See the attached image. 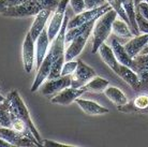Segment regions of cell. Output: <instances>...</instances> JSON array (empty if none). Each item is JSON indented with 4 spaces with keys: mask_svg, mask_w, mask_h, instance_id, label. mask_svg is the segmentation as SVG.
I'll list each match as a JSON object with an SVG mask.
<instances>
[{
    "mask_svg": "<svg viewBox=\"0 0 148 147\" xmlns=\"http://www.w3.org/2000/svg\"><path fill=\"white\" fill-rule=\"evenodd\" d=\"M69 15L66 12L64 19H63L62 26L60 28L58 34L52 41L51 47L47 51L41 66L38 69V74L34 81V84L31 86V92L37 91L40 88V86L44 83L45 80H47L52 65L55 63L57 59L64 56V45H66V32L68 29V23H69Z\"/></svg>",
    "mask_w": 148,
    "mask_h": 147,
    "instance_id": "obj_1",
    "label": "cell"
},
{
    "mask_svg": "<svg viewBox=\"0 0 148 147\" xmlns=\"http://www.w3.org/2000/svg\"><path fill=\"white\" fill-rule=\"evenodd\" d=\"M5 101L8 103V106H9V110L11 112L12 117L18 118L22 122H24L28 126V128L30 129V131L34 133V135L36 136V139L38 140V142L43 146V140L41 137L40 133L38 132L37 128L34 127V122L31 120L29 115V112L27 110L26 105L24 101L22 100L21 96L17 90H13L11 91L5 98Z\"/></svg>",
    "mask_w": 148,
    "mask_h": 147,
    "instance_id": "obj_2",
    "label": "cell"
},
{
    "mask_svg": "<svg viewBox=\"0 0 148 147\" xmlns=\"http://www.w3.org/2000/svg\"><path fill=\"white\" fill-rule=\"evenodd\" d=\"M118 15L116 13L114 9H111L106 11L105 13L99 16L97 19L95 25L92 28V34H93V42H92V54L97 53L100 45L105 42V40L110 37L112 33V25L116 17Z\"/></svg>",
    "mask_w": 148,
    "mask_h": 147,
    "instance_id": "obj_3",
    "label": "cell"
},
{
    "mask_svg": "<svg viewBox=\"0 0 148 147\" xmlns=\"http://www.w3.org/2000/svg\"><path fill=\"white\" fill-rule=\"evenodd\" d=\"M44 9H49L53 12L55 9L52 8L49 4L41 2L39 0H28L26 2L14 5V7H9L7 11L4 12L3 15L8 17H26V16H34L37 15L39 12H41Z\"/></svg>",
    "mask_w": 148,
    "mask_h": 147,
    "instance_id": "obj_4",
    "label": "cell"
},
{
    "mask_svg": "<svg viewBox=\"0 0 148 147\" xmlns=\"http://www.w3.org/2000/svg\"><path fill=\"white\" fill-rule=\"evenodd\" d=\"M0 137L5 140L11 144L12 146H21V147H41L38 141L30 139L29 136L25 135L24 133L18 132L12 128H4L0 127Z\"/></svg>",
    "mask_w": 148,
    "mask_h": 147,
    "instance_id": "obj_5",
    "label": "cell"
},
{
    "mask_svg": "<svg viewBox=\"0 0 148 147\" xmlns=\"http://www.w3.org/2000/svg\"><path fill=\"white\" fill-rule=\"evenodd\" d=\"M95 23L91 24V25H89L83 32H81L79 34H77L76 37L73 38V39L71 40L69 47L64 52V60H66V61L72 60V59H74L75 57H77L82 53L83 48L85 47L86 42L88 40L90 33L92 32V28H93Z\"/></svg>",
    "mask_w": 148,
    "mask_h": 147,
    "instance_id": "obj_6",
    "label": "cell"
},
{
    "mask_svg": "<svg viewBox=\"0 0 148 147\" xmlns=\"http://www.w3.org/2000/svg\"><path fill=\"white\" fill-rule=\"evenodd\" d=\"M96 75V71L79 59L77 60V67H76L75 71L71 74V87L82 88Z\"/></svg>",
    "mask_w": 148,
    "mask_h": 147,
    "instance_id": "obj_7",
    "label": "cell"
},
{
    "mask_svg": "<svg viewBox=\"0 0 148 147\" xmlns=\"http://www.w3.org/2000/svg\"><path fill=\"white\" fill-rule=\"evenodd\" d=\"M68 3H69V0H60L57 8L54 11L51 22L48 24V27L46 28L48 39L51 42L56 38V36L58 34L60 28H61V26H62L63 19H64V15L67 12Z\"/></svg>",
    "mask_w": 148,
    "mask_h": 147,
    "instance_id": "obj_8",
    "label": "cell"
},
{
    "mask_svg": "<svg viewBox=\"0 0 148 147\" xmlns=\"http://www.w3.org/2000/svg\"><path fill=\"white\" fill-rule=\"evenodd\" d=\"M112 7L108 3H105L102 7L96 8V9H91V10H85L84 12H82L79 14H76V16H74L73 19H69L68 23V29L71 28H75L81 25H84L86 23L90 22L92 19H97L99 16L105 13L106 11L111 10Z\"/></svg>",
    "mask_w": 148,
    "mask_h": 147,
    "instance_id": "obj_9",
    "label": "cell"
},
{
    "mask_svg": "<svg viewBox=\"0 0 148 147\" xmlns=\"http://www.w3.org/2000/svg\"><path fill=\"white\" fill-rule=\"evenodd\" d=\"M131 68L137 73L140 77V92H148V54L137 55L133 58Z\"/></svg>",
    "mask_w": 148,
    "mask_h": 147,
    "instance_id": "obj_10",
    "label": "cell"
},
{
    "mask_svg": "<svg viewBox=\"0 0 148 147\" xmlns=\"http://www.w3.org/2000/svg\"><path fill=\"white\" fill-rule=\"evenodd\" d=\"M117 110L122 113L148 114V92H140V95L131 101H128L123 105L117 106Z\"/></svg>",
    "mask_w": 148,
    "mask_h": 147,
    "instance_id": "obj_11",
    "label": "cell"
},
{
    "mask_svg": "<svg viewBox=\"0 0 148 147\" xmlns=\"http://www.w3.org/2000/svg\"><path fill=\"white\" fill-rule=\"evenodd\" d=\"M36 41L32 39L31 34L28 33L25 37L24 43H23V63H24V68L27 73L31 72L32 68H34V59H36Z\"/></svg>",
    "mask_w": 148,
    "mask_h": 147,
    "instance_id": "obj_12",
    "label": "cell"
},
{
    "mask_svg": "<svg viewBox=\"0 0 148 147\" xmlns=\"http://www.w3.org/2000/svg\"><path fill=\"white\" fill-rule=\"evenodd\" d=\"M86 92V89L84 87L82 88H73V87H67V88L62 89L61 91L56 93L53 97L51 102L55 103V104H60V105H69L75 100L79 98L82 95H84Z\"/></svg>",
    "mask_w": 148,
    "mask_h": 147,
    "instance_id": "obj_13",
    "label": "cell"
},
{
    "mask_svg": "<svg viewBox=\"0 0 148 147\" xmlns=\"http://www.w3.org/2000/svg\"><path fill=\"white\" fill-rule=\"evenodd\" d=\"M71 86V75H64V76H60L57 78H53V80H48L47 82H45L41 92L44 96H52V95H56L59 91H61L62 89L70 87Z\"/></svg>",
    "mask_w": 148,
    "mask_h": 147,
    "instance_id": "obj_14",
    "label": "cell"
},
{
    "mask_svg": "<svg viewBox=\"0 0 148 147\" xmlns=\"http://www.w3.org/2000/svg\"><path fill=\"white\" fill-rule=\"evenodd\" d=\"M148 43V33H143V34H138L135 37H132L128 39L126 43L123 44L125 48H126L127 53L129 54L131 58L136 57L137 55H140V53L143 51V48L146 46Z\"/></svg>",
    "mask_w": 148,
    "mask_h": 147,
    "instance_id": "obj_15",
    "label": "cell"
},
{
    "mask_svg": "<svg viewBox=\"0 0 148 147\" xmlns=\"http://www.w3.org/2000/svg\"><path fill=\"white\" fill-rule=\"evenodd\" d=\"M116 74H118L123 81L127 82L134 91L138 92L140 83H141L140 82V77H138L137 73L131 67L125 66V65H119L118 70L116 71Z\"/></svg>",
    "mask_w": 148,
    "mask_h": 147,
    "instance_id": "obj_16",
    "label": "cell"
},
{
    "mask_svg": "<svg viewBox=\"0 0 148 147\" xmlns=\"http://www.w3.org/2000/svg\"><path fill=\"white\" fill-rule=\"evenodd\" d=\"M52 12L53 11L49 9H44L36 15V19L34 21L32 26L29 30V33L31 34V37L34 41L37 40L38 37L40 36V33L43 31V29H45V25H46L47 19H49Z\"/></svg>",
    "mask_w": 148,
    "mask_h": 147,
    "instance_id": "obj_17",
    "label": "cell"
},
{
    "mask_svg": "<svg viewBox=\"0 0 148 147\" xmlns=\"http://www.w3.org/2000/svg\"><path fill=\"white\" fill-rule=\"evenodd\" d=\"M111 47L114 52L116 58L118 60V63L120 65H125V66L131 67L132 65V61H133V58H131L129 56V54L127 53L126 48L123 46L120 40L118 39V37H113L111 39Z\"/></svg>",
    "mask_w": 148,
    "mask_h": 147,
    "instance_id": "obj_18",
    "label": "cell"
},
{
    "mask_svg": "<svg viewBox=\"0 0 148 147\" xmlns=\"http://www.w3.org/2000/svg\"><path fill=\"white\" fill-rule=\"evenodd\" d=\"M51 41L48 39L47 30L43 29V31L40 33V36L36 40V60H37V69L41 66L45 55L48 51V45Z\"/></svg>",
    "mask_w": 148,
    "mask_h": 147,
    "instance_id": "obj_19",
    "label": "cell"
},
{
    "mask_svg": "<svg viewBox=\"0 0 148 147\" xmlns=\"http://www.w3.org/2000/svg\"><path fill=\"white\" fill-rule=\"evenodd\" d=\"M75 102L77 103L78 106L88 115H101L108 113V109L102 106V105L98 104L95 101H91V100H85L77 98L75 100Z\"/></svg>",
    "mask_w": 148,
    "mask_h": 147,
    "instance_id": "obj_20",
    "label": "cell"
},
{
    "mask_svg": "<svg viewBox=\"0 0 148 147\" xmlns=\"http://www.w3.org/2000/svg\"><path fill=\"white\" fill-rule=\"evenodd\" d=\"M98 52L100 53L101 58L103 59L104 63H106L112 70L116 73V71L118 70V67L120 63H118V60L116 58V56H115L114 52H113L111 46L106 45L105 43H102L100 45L99 49H98Z\"/></svg>",
    "mask_w": 148,
    "mask_h": 147,
    "instance_id": "obj_21",
    "label": "cell"
},
{
    "mask_svg": "<svg viewBox=\"0 0 148 147\" xmlns=\"http://www.w3.org/2000/svg\"><path fill=\"white\" fill-rule=\"evenodd\" d=\"M112 32L114 33L116 37L122 38V39H130L134 36L131 28L129 27V25L127 24L123 19H121L120 17L115 19L112 25Z\"/></svg>",
    "mask_w": 148,
    "mask_h": 147,
    "instance_id": "obj_22",
    "label": "cell"
},
{
    "mask_svg": "<svg viewBox=\"0 0 148 147\" xmlns=\"http://www.w3.org/2000/svg\"><path fill=\"white\" fill-rule=\"evenodd\" d=\"M104 93L117 106L123 105V104H126L128 102V98H127L126 95L120 89L115 87V86H108L106 88L104 89Z\"/></svg>",
    "mask_w": 148,
    "mask_h": 147,
    "instance_id": "obj_23",
    "label": "cell"
},
{
    "mask_svg": "<svg viewBox=\"0 0 148 147\" xmlns=\"http://www.w3.org/2000/svg\"><path fill=\"white\" fill-rule=\"evenodd\" d=\"M110 83H108V80H104L100 76H95L92 77L90 81L83 86L84 88L86 89V91H92V92H100L104 91V89L108 87Z\"/></svg>",
    "mask_w": 148,
    "mask_h": 147,
    "instance_id": "obj_24",
    "label": "cell"
},
{
    "mask_svg": "<svg viewBox=\"0 0 148 147\" xmlns=\"http://www.w3.org/2000/svg\"><path fill=\"white\" fill-rule=\"evenodd\" d=\"M12 126V115L9 110L8 103L4 99L3 102L0 103V127L11 128Z\"/></svg>",
    "mask_w": 148,
    "mask_h": 147,
    "instance_id": "obj_25",
    "label": "cell"
},
{
    "mask_svg": "<svg viewBox=\"0 0 148 147\" xmlns=\"http://www.w3.org/2000/svg\"><path fill=\"white\" fill-rule=\"evenodd\" d=\"M135 19H136L137 28H138L140 33H148V19H145L144 16H142L138 12L135 13Z\"/></svg>",
    "mask_w": 148,
    "mask_h": 147,
    "instance_id": "obj_26",
    "label": "cell"
},
{
    "mask_svg": "<svg viewBox=\"0 0 148 147\" xmlns=\"http://www.w3.org/2000/svg\"><path fill=\"white\" fill-rule=\"evenodd\" d=\"M77 67V60H69V61H64L62 67V70H61V76H64V75H71L73 73L75 69Z\"/></svg>",
    "mask_w": 148,
    "mask_h": 147,
    "instance_id": "obj_27",
    "label": "cell"
},
{
    "mask_svg": "<svg viewBox=\"0 0 148 147\" xmlns=\"http://www.w3.org/2000/svg\"><path fill=\"white\" fill-rule=\"evenodd\" d=\"M69 3H70L71 8H72V10L74 11L75 14H79V13L86 10L84 0H69Z\"/></svg>",
    "mask_w": 148,
    "mask_h": 147,
    "instance_id": "obj_28",
    "label": "cell"
},
{
    "mask_svg": "<svg viewBox=\"0 0 148 147\" xmlns=\"http://www.w3.org/2000/svg\"><path fill=\"white\" fill-rule=\"evenodd\" d=\"M85 1L86 10H91L96 8L102 7L105 3H108V0H84Z\"/></svg>",
    "mask_w": 148,
    "mask_h": 147,
    "instance_id": "obj_29",
    "label": "cell"
},
{
    "mask_svg": "<svg viewBox=\"0 0 148 147\" xmlns=\"http://www.w3.org/2000/svg\"><path fill=\"white\" fill-rule=\"evenodd\" d=\"M135 11L138 12L146 19H148V3L146 1H141L137 4L136 8H135Z\"/></svg>",
    "mask_w": 148,
    "mask_h": 147,
    "instance_id": "obj_30",
    "label": "cell"
},
{
    "mask_svg": "<svg viewBox=\"0 0 148 147\" xmlns=\"http://www.w3.org/2000/svg\"><path fill=\"white\" fill-rule=\"evenodd\" d=\"M7 9L8 8L5 7V4L3 3V1H2V0H0V13H1V14H3L4 12L7 11Z\"/></svg>",
    "mask_w": 148,
    "mask_h": 147,
    "instance_id": "obj_31",
    "label": "cell"
},
{
    "mask_svg": "<svg viewBox=\"0 0 148 147\" xmlns=\"http://www.w3.org/2000/svg\"><path fill=\"white\" fill-rule=\"evenodd\" d=\"M2 146H12L11 144L9 143V142H7L5 140H3V139H1L0 137V147H2Z\"/></svg>",
    "mask_w": 148,
    "mask_h": 147,
    "instance_id": "obj_32",
    "label": "cell"
},
{
    "mask_svg": "<svg viewBox=\"0 0 148 147\" xmlns=\"http://www.w3.org/2000/svg\"><path fill=\"white\" fill-rule=\"evenodd\" d=\"M140 54H142V55H145V54H148V43L146 44V46H145L144 48H143V51L140 53Z\"/></svg>",
    "mask_w": 148,
    "mask_h": 147,
    "instance_id": "obj_33",
    "label": "cell"
},
{
    "mask_svg": "<svg viewBox=\"0 0 148 147\" xmlns=\"http://www.w3.org/2000/svg\"><path fill=\"white\" fill-rule=\"evenodd\" d=\"M4 99H5V98H4V97H2V96H1V95H0V103H1V102H3Z\"/></svg>",
    "mask_w": 148,
    "mask_h": 147,
    "instance_id": "obj_34",
    "label": "cell"
},
{
    "mask_svg": "<svg viewBox=\"0 0 148 147\" xmlns=\"http://www.w3.org/2000/svg\"><path fill=\"white\" fill-rule=\"evenodd\" d=\"M143 1H146V2H147V3H148V0H143Z\"/></svg>",
    "mask_w": 148,
    "mask_h": 147,
    "instance_id": "obj_35",
    "label": "cell"
},
{
    "mask_svg": "<svg viewBox=\"0 0 148 147\" xmlns=\"http://www.w3.org/2000/svg\"><path fill=\"white\" fill-rule=\"evenodd\" d=\"M0 90H1V88H0Z\"/></svg>",
    "mask_w": 148,
    "mask_h": 147,
    "instance_id": "obj_36",
    "label": "cell"
}]
</instances>
